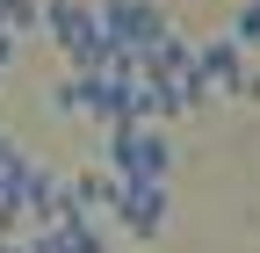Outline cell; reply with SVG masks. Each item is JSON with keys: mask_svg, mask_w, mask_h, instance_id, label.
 Instances as JSON below:
<instances>
[{"mask_svg": "<svg viewBox=\"0 0 260 253\" xmlns=\"http://www.w3.org/2000/svg\"><path fill=\"white\" fill-rule=\"evenodd\" d=\"M224 37H232L239 51H253V44H260V0H246V8L232 15V29H224Z\"/></svg>", "mask_w": 260, "mask_h": 253, "instance_id": "30bf717a", "label": "cell"}, {"mask_svg": "<svg viewBox=\"0 0 260 253\" xmlns=\"http://www.w3.org/2000/svg\"><path fill=\"white\" fill-rule=\"evenodd\" d=\"M109 210H116V174H73V181H65V210H58V217L109 225Z\"/></svg>", "mask_w": 260, "mask_h": 253, "instance_id": "52a82bcc", "label": "cell"}, {"mask_svg": "<svg viewBox=\"0 0 260 253\" xmlns=\"http://www.w3.org/2000/svg\"><path fill=\"white\" fill-rule=\"evenodd\" d=\"M109 174L116 188H174V145L159 123H123L109 131Z\"/></svg>", "mask_w": 260, "mask_h": 253, "instance_id": "7a4b0ae2", "label": "cell"}, {"mask_svg": "<svg viewBox=\"0 0 260 253\" xmlns=\"http://www.w3.org/2000/svg\"><path fill=\"white\" fill-rule=\"evenodd\" d=\"M167 188H116V210H109V225H123L130 239H159L167 232Z\"/></svg>", "mask_w": 260, "mask_h": 253, "instance_id": "5b68a950", "label": "cell"}, {"mask_svg": "<svg viewBox=\"0 0 260 253\" xmlns=\"http://www.w3.org/2000/svg\"><path fill=\"white\" fill-rule=\"evenodd\" d=\"M15 51H22L15 37H0V80H8V73H15Z\"/></svg>", "mask_w": 260, "mask_h": 253, "instance_id": "8fae6325", "label": "cell"}, {"mask_svg": "<svg viewBox=\"0 0 260 253\" xmlns=\"http://www.w3.org/2000/svg\"><path fill=\"white\" fill-rule=\"evenodd\" d=\"M195 66H203V87H210V94H224V102H246V80H253V66H246V51H239L232 37L195 44Z\"/></svg>", "mask_w": 260, "mask_h": 253, "instance_id": "277c9868", "label": "cell"}, {"mask_svg": "<svg viewBox=\"0 0 260 253\" xmlns=\"http://www.w3.org/2000/svg\"><path fill=\"white\" fill-rule=\"evenodd\" d=\"M51 116H109V73H65L51 87Z\"/></svg>", "mask_w": 260, "mask_h": 253, "instance_id": "8992f818", "label": "cell"}, {"mask_svg": "<svg viewBox=\"0 0 260 253\" xmlns=\"http://www.w3.org/2000/svg\"><path fill=\"white\" fill-rule=\"evenodd\" d=\"M94 15H102V44H109V73H138L145 51L167 37V8L159 0H94Z\"/></svg>", "mask_w": 260, "mask_h": 253, "instance_id": "6da1fadb", "label": "cell"}, {"mask_svg": "<svg viewBox=\"0 0 260 253\" xmlns=\"http://www.w3.org/2000/svg\"><path fill=\"white\" fill-rule=\"evenodd\" d=\"M44 29V0H0V37H37Z\"/></svg>", "mask_w": 260, "mask_h": 253, "instance_id": "ba28073f", "label": "cell"}, {"mask_svg": "<svg viewBox=\"0 0 260 253\" xmlns=\"http://www.w3.org/2000/svg\"><path fill=\"white\" fill-rule=\"evenodd\" d=\"M0 138H8V131H0Z\"/></svg>", "mask_w": 260, "mask_h": 253, "instance_id": "7c38bea8", "label": "cell"}, {"mask_svg": "<svg viewBox=\"0 0 260 253\" xmlns=\"http://www.w3.org/2000/svg\"><path fill=\"white\" fill-rule=\"evenodd\" d=\"M44 37L65 51V73H109V44H102L94 0H44Z\"/></svg>", "mask_w": 260, "mask_h": 253, "instance_id": "3957f363", "label": "cell"}, {"mask_svg": "<svg viewBox=\"0 0 260 253\" xmlns=\"http://www.w3.org/2000/svg\"><path fill=\"white\" fill-rule=\"evenodd\" d=\"M51 232H58V246H65V253H109V239H102V225H80V217H58Z\"/></svg>", "mask_w": 260, "mask_h": 253, "instance_id": "9c48e42d", "label": "cell"}]
</instances>
